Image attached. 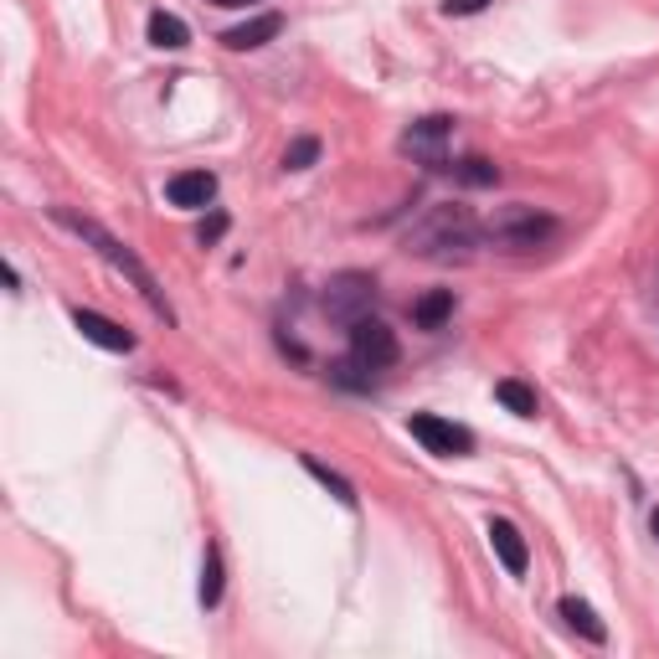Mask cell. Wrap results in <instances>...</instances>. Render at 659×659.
<instances>
[{
    "mask_svg": "<svg viewBox=\"0 0 659 659\" xmlns=\"http://www.w3.org/2000/svg\"><path fill=\"white\" fill-rule=\"evenodd\" d=\"M52 221H57V227H68L72 237H83V242L103 258V263H109V269L124 273V279H129V284H135L139 294H145V305H150L155 315H160V320L175 325V309H170V299H166V288H160V279H155V273L145 269V258H139L135 248H129V242H118V237L109 232V227H99L93 217H78L72 206H52Z\"/></svg>",
    "mask_w": 659,
    "mask_h": 659,
    "instance_id": "cell-1",
    "label": "cell"
},
{
    "mask_svg": "<svg viewBox=\"0 0 659 659\" xmlns=\"http://www.w3.org/2000/svg\"><path fill=\"white\" fill-rule=\"evenodd\" d=\"M479 237H485V227L474 221L469 206H458V202H443L433 206L412 232H407V253H418V258H469V248H479Z\"/></svg>",
    "mask_w": 659,
    "mask_h": 659,
    "instance_id": "cell-2",
    "label": "cell"
},
{
    "mask_svg": "<svg viewBox=\"0 0 659 659\" xmlns=\"http://www.w3.org/2000/svg\"><path fill=\"white\" fill-rule=\"evenodd\" d=\"M552 237H557V217H552V212H536V206H525V202L500 206V212L485 221V242L505 248V253H536Z\"/></svg>",
    "mask_w": 659,
    "mask_h": 659,
    "instance_id": "cell-3",
    "label": "cell"
},
{
    "mask_svg": "<svg viewBox=\"0 0 659 659\" xmlns=\"http://www.w3.org/2000/svg\"><path fill=\"white\" fill-rule=\"evenodd\" d=\"M372 305H376L372 273H336V279L325 284V299H320V309L340 325H355L361 315H372Z\"/></svg>",
    "mask_w": 659,
    "mask_h": 659,
    "instance_id": "cell-4",
    "label": "cell"
},
{
    "mask_svg": "<svg viewBox=\"0 0 659 659\" xmlns=\"http://www.w3.org/2000/svg\"><path fill=\"white\" fill-rule=\"evenodd\" d=\"M351 355L366 372H387V366H397V355H402L397 330H391L387 320H376V315H361V320L351 325Z\"/></svg>",
    "mask_w": 659,
    "mask_h": 659,
    "instance_id": "cell-5",
    "label": "cell"
},
{
    "mask_svg": "<svg viewBox=\"0 0 659 659\" xmlns=\"http://www.w3.org/2000/svg\"><path fill=\"white\" fill-rule=\"evenodd\" d=\"M407 433L423 443L428 454H439V458H469L474 454V433H469V428L448 423V418H439V412H412V418H407Z\"/></svg>",
    "mask_w": 659,
    "mask_h": 659,
    "instance_id": "cell-6",
    "label": "cell"
},
{
    "mask_svg": "<svg viewBox=\"0 0 659 659\" xmlns=\"http://www.w3.org/2000/svg\"><path fill=\"white\" fill-rule=\"evenodd\" d=\"M448 135H454V118H448V114H428V118H418L402 139H397V150L412 155V160H423L428 170H448V166H454L448 150H443Z\"/></svg>",
    "mask_w": 659,
    "mask_h": 659,
    "instance_id": "cell-7",
    "label": "cell"
},
{
    "mask_svg": "<svg viewBox=\"0 0 659 659\" xmlns=\"http://www.w3.org/2000/svg\"><path fill=\"white\" fill-rule=\"evenodd\" d=\"M72 325L83 330V340H93L99 351H114V355H129L139 345L135 340V330H124V325H114L109 315H99V309H72Z\"/></svg>",
    "mask_w": 659,
    "mask_h": 659,
    "instance_id": "cell-8",
    "label": "cell"
},
{
    "mask_svg": "<svg viewBox=\"0 0 659 659\" xmlns=\"http://www.w3.org/2000/svg\"><path fill=\"white\" fill-rule=\"evenodd\" d=\"M166 202L181 206V212H202V206L217 202V175H212V170H181V175H170Z\"/></svg>",
    "mask_w": 659,
    "mask_h": 659,
    "instance_id": "cell-9",
    "label": "cell"
},
{
    "mask_svg": "<svg viewBox=\"0 0 659 659\" xmlns=\"http://www.w3.org/2000/svg\"><path fill=\"white\" fill-rule=\"evenodd\" d=\"M279 32H284V16H279V11H263V16L232 26V32L221 36V47H227V52H258V47H269Z\"/></svg>",
    "mask_w": 659,
    "mask_h": 659,
    "instance_id": "cell-10",
    "label": "cell"
},
{
    "mask_svg": "<svg viewBox=\"0 0 659 659\" xmlns=\"http://www.w3.org/2000/svg\"><path fill=\"white\" fill-rule=\"evenodd\" d=\"M490 546H495V557L505 561L510 577H521L531 567V552H525V536L515 531V521H490Z\"/></svg>",
    "mask_w": 659,
    "mask_h": 659,
    "instance_id": "cell-11",
    "label": "cell"
},
{
    "mask_svg": "<svg viewBox=\"0 0 659 659\" xmlns=\"http://www.w3.org/2000/svg\"><path fill=\"white\" fill-rule=\"evenodd\" d=\"M557 613L567 618V628H572V634H582L588 644H609V624L592 613V603H582V598H561Z\"/></svg>",
    "mask_w": 659,
    "mask_h": 659,
    "instance_id": "cell-12",
    "label": "cell"
},
{
    "mask_svg": "<svg viewBox=\"0 0 659 659\" xmlns=\"http://www.w3.org/2000/svg\"><path fill=\"white\" fill-rule=\"evenodd\" d=\"M495 402L505 407V412H515V418H536V412H542V397H536V387H525L521 376L495 382Z\"/></svg>",
    "mask_w": 659,
    "mask_h": 659,
    "instance_id": "cell-13",
    "label": "cell"
},
{
    "mask_svg": "<svg viewBox=\"0 0 659 659\" xmlns=\"http://www.w3.org/2000/svg\"><path fill=\"white\" fill-rule=\"evenodd\" d=\"M448 175H454L458 186H469V191H485L500 181V166L495 160H485V155H464V160H454L448 166Z\"/></svg>",
    "mask_w": 659,
    "mask_h": 659,
    "instance_id": "cell-14",
    "label": "cell"
},
{
    "mask_svg": "<svg viewBox=\"0 0 659 659\" xmlns=\"http://www.w3.org/2000/svg\"><path fill=\"white\" fill-rule=\"evenodd\" d=\"M448 315H454V288H433V294H423V299L412 305V325H418V330H439Z\"/></svg>",
    "mask_w": 659,
    "mask_h": 659,
    "instance_id": "cell-15",
    "label": "cell"
},
{
    "mask_svg": "<svg viewBox=\"0 0 659 659\" xmlns=\"http://www.w3.org/2000/svg\"><path fill=\"white\" fill-rule=\"evenodd\" d=\"M150 42L160 52H181L191 42V26L181 16H170V11H155L150 16Z\"/></svg>",
    "mask_w": 659,
    "mask_h": 659,
    "instance_id": "cell-16",
    "label": "cell"
},
{
    "mask_svg": "<svg viewBox=\"0 0 659 659\" xmlns=\"http://www.w3.org/2000/svg\"><path fill=\"white\" fill-rule=\"evenodd\" d=\"M305 469L315 474V479H320L325 490L336 495L340 505H345V510H355V485H351V479H345V474H336V469H325V464H320V458H315V454H305Z\"/></svg>",
    "mask_w": 659,
    "mask_h": 659,
    "instance_id": "cell-17",
    "label": "cell"
},
{
    "mask_svg": "<svg viewBox=\"0 0 659 659\" xmlns=\"http://www.w3.org/2000/svg\"><path fill=\"white\" fill-rule=\"evenodd\" d=\"M221 603V552L206 546V561H202V609H217Z\"/></svg>",
    "mask_w": 659,
    "mask_h": 659,
    "instance_id": "cell-18",
    "label": "cell"
},
{
    "mask_svg": "<svg viewBox=\"0 0 659 659\" xmlns=\"http://www.w3.org/2000/svg\"><path fill=\"white\" fill-rule=\"evenodd\" d=\"M330 382H336V387H351V391H366L372 387V372L351 355V361H336V366H330Z\"/></svg>",
    "mask_w": 659,
    "mask_h": 659,
    "instance_id": "cell-19",
    "label": "cell"
},
{
    "mask_svg": "<svg viewBox=\"0 0 659 659\" xmlns=\"http://www.w3.org/2000/svg\"><path fill=\"white\" fill-rule=\"evenodd\" d=\"M315 160H320V139H315V135L294 139V145L284 150V170H309Z\"/></svg>",
    "mask_w": 659,
    "mask_h": 659,
    "instance_id": "cell-20",
    "label": "cell"
},
{
    "mask_svg": "<svg viewBox=\"0 0 659 659\" xmlns=\"http://www.w3.org/2000/svg\"><path fill=\"white\" fill-rule=\"evenodd\" d=\"M227 227H232V221H227V212H212V217L196 227V242H202V248H212V242H221V237H227Z\"/></svg>",
    "mask_w": 659,
    "mask_h": 659,
    "instance_id": "cell-21",
    "label": "cell"
},
{
    "mask_svg": "<svg viewBox=\"0 0 659 659\" xmlns=\"http://www.w3.org/2000/svg\"><path fill=\"white\" fill-rule=\"evenodd\" d=\"M490 0H443V16H479Z\"/></svg>",
    "mask_w": 659,
    "mask_h": 659,
    "instance_id": "cell-22",
    "label": "cell"
},
{
    "mask_svg": "<svg viewBox=\"0 0 659 659\" xmlns=\"http://www.w3.org/2000/svg\"><path fill=\"white\" fill-rule=\"evenodd\" d=\"M0 273H5V288H11V294H21V273L11 269V263H5V269H0Z\"/></svg>",
    "mask_w": 659,
    "mask_h": 659,
    "instance_id": "cell-23",
    "label": "cell"
},
{
    "mask_svg": "<svg viewBox=\"0 0 659 659\" xmlns=\"http://www.w3.org/2000/svg\"><path fill=\"white\" fill-rule=\"evenodd\" d=\"M212 5H227V11H242V5H258V0H212Z\"/></svg>",
    "mask_w": 659,
    "mask_h": 659,
    "instance_id": "cell-24",
    "label": "cell"
},
{
    "mask_svg": "<svg viewBox=\"0 0 659 659\" xmlns=\"http://www.w3.org/2000/svg\"><path fill=\"white\" fill-rule=\"evenodd\" d=\"M649 531H655V536H659V510H655V515H649Z\"/></svg>",
    "mask_w": 659,
    "mask_h": 659,
    "instance_id": "cell-25",
    "label": "cell"
}]
</instances>
